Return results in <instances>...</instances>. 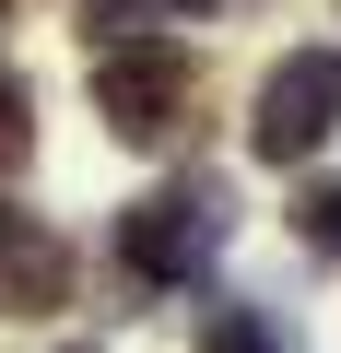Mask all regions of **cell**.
Segmentation results:
<instances>
[{"instance_id": "obj_1", "label": "cell", "mask_w": 341, "mask_h": 353, "mask_svg": "<svg viewBox=\"0 0 341 353\" xmlns=\"http://www.w3.org/2000/svg\"><path fill=\"white\" fill-rule=\"evenodd\" d=\"M94 106H106V130H118V141H177V130H189V106H200V59H189L177 36L106 48V59H94Z\"/></svg>"}, {"instance_id": "obj_2", "label": "cell", "mask_w": 341, "mask_h": 353, "mask_svg": "<svg viewBox=\"0 0 341 353\" xmlns=\"http://www.w3.org/2000/svg\"><path fill=\"white\" fill-rule=\"evenodd\" d=\"M212 248H224V189H200V176L118 212V259H130V283H200Z\"/></svg>"}, {"instance_id": "obj_3", "label": "cell", "mask_w": 341, "mask_h": 353, "mask_svg": "<svg viewBox=\"0 0 341 353\" xmlns=\"http://www.w3.org/2000/svg\"><path fill=\"white\" fill-rule=\"evenodd\" d=\"M329 130H341V48H294L259 83V106H247V153L259 165H306Z\"/></svg>"}, {"instance_id": "obj_4", "label": "cell", "mask_w": 341, "mask_h": 353, "mask_svg": "<svg viewBox=\"0 0 341 353\" xmlns=\"http://www.w3.org/2000/svg\"><path fill=\"white\" fill-rule=\"evenodd\" d=\"M71 306V236L0 201V318H59Z\"/></svg>"}, {"instance_id": "obj_5", "label": "cell", "mask_w": 341, "mask_h": 353, "mask_svg": "<svg viewBox=\"0 0 341 353\" xmlns=\"http://www.w3.org/2000/svg\"><path fill=\"white\" fill-rule=\"evenodd\" d=\"M200 353H294V330L271 306H212L200 318Z\"/></svg>"}, {"instance_id": "obj_6", "label": "cell", "mask_w": 341, "mask_h": 353, "mask_svg": "<svg viewBox=\"0 0 341 353\" xmlns=\"http://www.w3.org/2000/svg\"><path fill=\"white\" fill-rule=\"evenodd\" d=\"M294 236L318 259H341V176H318V189H294Z\"/></svg>"}, {"instance_id": "obj_7", "label": "cell", "mask_w": 341, "mask_h": 353, "mask_svg": "<svg viewBox=\"0 0 341 353\" xmlns=\"http://www.w3.org/2000/svg\"><path fill=\"white\" fill-rule=\"evenodd\" d=\"M24 153H36V118H24V83H12V71H0V176H12Z\"/></svg>"}, {"instance_id": "obj_8", "label": "cell", "mask_w": 341, "mask_h": 353, "mask_svg": "<svg viewBox=\"0 0 341 353\" xmlns=\"http://www.w3.org/2000/svg\"><path fill=\"white\" fill-rule=\"evenodd\" d=\"M153 12V0H94V24H141ZM177 12H189V0H177Z\"/></svg>"}]
</instances>
